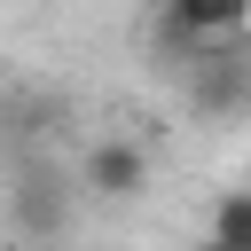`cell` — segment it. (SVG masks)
Returning <instances> with one entry per match:
<instances>
[{
	"label": "cell",
	"instance_id": "277c9868",
	"mask_svg": "<svg viewBox=\"0 0 251 251\" xmlns=\"http://www.w3.org/2000/svg\"><path fill=\"white\" fill-rule=\"evenodd\" d=\"M204 251H251V188H227V196L212 204Z\"/></svg>",
	"mask_w": 251,
	"mask_h": 251
},
{
	"label": "cell",
	"instance_id": "6da1fadb",
	"mask_svg": "<svg viewBox=\"0 0 251 251\" xmlns=\"http://www.w3.org/2000/svg\"><path fill=\"white\" fill-rule=\"evenodd\" d=\"M149 180H157V165H149V149H141V141H126V133L94 141V149H86V165H78V188H86L94 204H141V196H149Z\"/></svg>",
	"mask_w": 251,
	"mask_h": 251
},
{
	"label": "cell",
	"instance_id": "7a4b0ae2",
	"mask_svg": "<svg viewBox=\"0 0 251 251\" xmlns=\"http://www.w3.org/2000/svg\"><path fill=\"white\" fill-rule=\"evenodd\" d=\"M251 24V0H165L157 8V31H165V47H220V39H235Z\"/></svg>",
	"mask_w": 251,
	"mask_h": 251
},
{
	"label": "cell",
	"instance_id": "3957f363",
	"mask_svg": "<svg viewBox=\"0 0 251 251\" xmlns=\"http://www.w3.org/2000/svg\"><path fill=\"white\" fill-rule=\"evenodd\" d=\"M8 220H16V235H63V220H71V188H63V173H47V165L16 173V188H8Z\"/></svg>",
	"mask_w": 251,
	"mask_h": 251
},
{
	"label": "cell",
	"instance_id": "5b68a950",
	"mask_svg": "<svg viewBox=\"0 0 251 251\" xmlns=\"http://www.w3.org/2000/svg\"><path fill=\"white\" fill-rule=\"evenodd\" d=\"M0 251H8V243H0Z\"/></svg>",
	"mask_w": 251,
	"mask_h": 251
}]
</instances>
